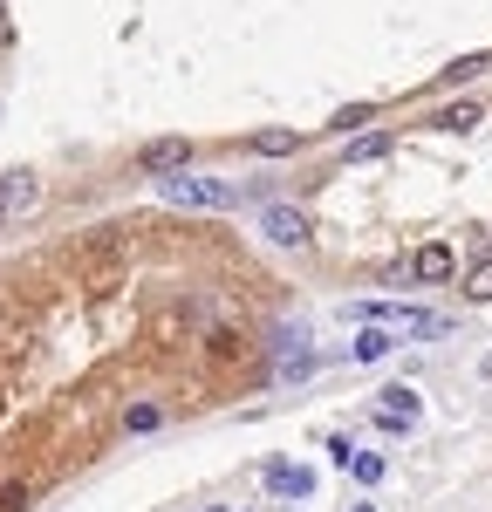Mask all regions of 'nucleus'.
Instances as JSON below:
<instances>
[{
	"mask_svg": "<svg viewBox=\"0 0 492 512\" xmlns=\"http://www.w3.org/2000/svg\"><path fill=\"white\" fill-rule=\"evenodd\" d=\"M349 315L369 321V328H390V335H445V328H451L445 315H431V308H410V301H356Z\"/></svg>",
	"mask_w": 492,
	"mask_h": 512,
	"instance_id": "f257e3e1",
	"label": "nucleus"
},
{
	"mask_svg": "<svg viewBox=\"0 0 492 512\" xmlns=\"http://www.w3.org/2000/svg\"><path fill=\"white\" fill-rule=\"evenodd\" d=\"M158 192L171 198V205H192V212H226L233 198H240V185H226V178H158Z\"/></svg>",
	"mask_w": 492,
	"mask_h": 512,
	"instance_id": "f03ea898",
	"label": "nucleus"
},
{
	"mask_svg": "<svg viewBox=\"0 0 492 512\" xmlns=\"http://www.w3.org/2000/svg\"><path fill=\"white\" fill-rule=\"evenodd\" d=\"M424 417V396L410 390V383H390V390H376V424L383 431H410Z\"/></svg>",
	"mask_w": 492,
	"mask_h": 512,
	"instance_id": "7ed1b4c3",
	"label": "nucleus"
},
{
	"mask_svg": "<svg viewBox=\"0 0 492 512\" xmlns=\"http://www.w3.org/2000/svg\"><path fill=\"white\" fill-rule=\"evenodd\" d=\"M185 164H192V144H185V137H151V144L137 151V171H144V178H178Z\"/></svg>",
	"mask_w": 492,
	"mask_h": 512,
	"instance_id": "20e7f679",
	"label": "nucleus"
},
{
	"mask_svg": "<svg viewBox=\"0 0 492 512\" xmlns=\"http://www.w3.org/2000/svg\"><path fill=\"white\" fill-rule=\"evenodd\" d=\"M260 485H267L274 499H315V472H308V465H294V458H274V465L260 472Z\"/></svg>",
	"mask_w": 492,
	"mask_h": 512,
	"instance_id": "39448f33",
	"label": "nucleus"
},
{
	"mask_svg": "<svg viewBox=\"0 0 492 512\" xmlns=\"http://www.w3.org/2000/svg\"><path fill=\"white\" fill-rule=\"evenodd\" d=\"M260 233L274 239V246H294V253L315 239V233H308V219H301L294 205H267V212H260Z\"/></svg>",
	"mask_w": 492,
	"mask_h": 512,
	"instance_id": "423d86ee",
	"label": "nucleus"
},
{
	"mask_svg": "<svg viewBox=\"0 0 492 512\" xmlns=\"http://www.w3.org/2000/svg\"><path fill=\"white\" fill-rule=\"evenodd\" d=\"M451 267H458V260H451V246H445V239H431V246H417V253H410V280H424V287L451 280Z\"/></svg>",
	"mask_w": 492,
	"mask_h": 512,
	"instance_id": "0eeeda50",
	"label": "nucleus"
},
{
	"mask_svg": "<svg viewBox=\"0 0 492 512\" xmlns=\"http://www.w3.org/2000/svg\"><path fill=\"white\" fill-rule=\"evenodd\" d=\"M0 198H7V219H14V212H35L41 205L35 171H7V178H0Z\"/></svg>",
	"mask_w": 492,
	"mask_h": 512,
	"instance_id": "6e6552de",
	"label": "nucleus"
},
{
	"mask_svg": "<svg viewBox=\"0 0 492 512\" xmlns=\"http://www.w3.org/2000/svg\"><path fill=\"white\" fill-rule=\"evenodd\" d=\"M390 349H397V335H390V328H363V335H356V349H349V362H383Z\"/></svg>",
	"mask_w": 492,
	"mask_h": 512,
	"instance_id": "1a4fd4ad",
	"label": "nucleus"
},
{
	"mask_svg": "<svg viewBox=\"0 0 492 512\" xmlns=\"http://www.w3.org/2000/svg\"><path fill=\"white\" fill-rule=\"evenodd\" d=\"M342 472L356 478V485H383V478H390V458H383V451H356Z\"/></svg>",
	"mask_w": 492,
	"mask_h": 512,
	"instance_id": "9d476101",
	"label": "nucleus"
},
{
	"mask_svg": "<svg viewBox=\"0 0 492 512\" xmlns=\"http://www.w3.org/2000/svg\"><path fill=\"white\" fill-rule=\"evenodd\" d=\"M253 151L260 158H287V151H301V137L294 130H253Z\"/></svg>",
	"mask_w": 492,
	"mask_h": 512,
	"instance_id": "9b49d317",
	"label": "nucleus"
},
{
	"mask_svg": "<svg viewBox=\"0 0 492 512\" xmlns=\"http://www.w3.org/2000/svg\"><path fill=\"white\" fill-rule=\"evenodd\" d=\"M472 123H479V110H472V103H451V110H438V117H431V130H472Z\"/></svg>",
	"mask_w": 492,
	"mask_h": 512,
	"instance_id": "f8f14e48",
	"label": "nucleus"
},
{
	"mask_svg": "<svg viewBox=\"0 0 492 512\" xmlns=\"http://www.w3.org/2000/svg\"><path fill=\"white\" fill-rule=\"evenodd\" d=\"M465 301H492V260H479V267L465 274Z\"/></svg>",
	"mask_w": 492,
	"mask_h": 512,
	"instance_id": "ddd939ff",
	"label": "nucleus"
},
{
	"mask_svg": "<svg viewBox=\"0 0 492 512\" xmlns=\"http://www.w3.org/2000/svg\"><path fill=\"white\" fill-rule=\"evenodd\" d=\"M472 76H486V55H458V62H451L438 82H472Z\"/></svg>",
	"mask_w": 492,
	"mask_h": 512,
	"instance_id": "4468645a",
	"label": "nucleus"
},
{
	"mask_svg": "<svg viewBox=\"0 0 492 512\" xmlns=\"http://www.w3.org/2000/svg\"><path fill=\"white\" fill-rule=\"evenodd\" d=\"M383 151H390V137H356V144H349V164H376Z\"/></svg>",
	"mask_w": 492,
	"mask_h": 512,
	"instance_id": "2eb2a0df",
	"label": "nucleus"
},
{
	"mask_svg": "<svg viewBox=\"0 0 492 512\" xmlns=\"http://www.w3.org/2000/svg\"><path fill=\"white\" fill-rule=\"evenodd\" d=\"M0 512H28V478H14V485H0Z\"/></svg>",
	"mask_w": 492,
	"mask_h": 512,
	"instance_id": "dca6fc26",
	"label": "nucleus"
},
{
	"mask_svg": "<svg viewBox=\"0 0 492 512\" xmlns=\"http://www.w3.org/2000/svg\"><path fill=\"white\" fill-rule=\"evenodd\" d=\"M356 123H369V103H349V110H342V117L328 123V130H356Z\"/></svg>",
	"mask_w": 492,
	"mask_h": 512,
	"instance_id": "f3484780",
	"label": "nucleus"
},
{
	"mask_svg": "<svg viewBox=\"0 0 492 512\" xmlns=\"http://www.w3.org/2000/svg\"><path fill=\"white\" fill-rule=\"evenodd\" d=\"M212 355H219V362H226V355H240V335H233V328H219V335H212Z\"/></svg>",
	"mask_w": 492,
	"mask_h": 512,
	"instance_id": "a211bd4d",
	"label": "nucleus"
},
{
	"mask_svg": "<svg viewBox=\"0 0 492 512\" xmlns=\"http://www.w3.org/2000/svg\"><path fill=\"white\" fill-rule=\"evenodd\" d=\"M199 512H233V506H199Z\"/></svg>",
	"mask_w": 492,
	"mask_h": 512,
	"instance_id": "6ab92c4d",
	"label": "nucleus"
},
{
	"mask_svg": "<svg viewBox=\"0 0 492 512\" xmlns=\"http://www.w3.org/2000/svg\"><path fill=\"white\" fill-rule=\"evenodd\" d=\"M0 226H7V198H0Z\"/></svg>",
	"mask_w": 492,
	"mask_h": 512,
	"instance_id": "aec40b11",
	"label": "nucleus"
},
{
	"mask_svg": "<svg viewBox=\"0 0 492 512\" xmlns=\"http://www.w3.org/2000/svg\"><path fill=\"white\" fill-rule=\"evenodd\" d=\"M349 512H376V506H349Z\"/></svg>",
	"mask_w": 492,
	"mask_h": 512,
	"instance_id": "412c9836",
	"label": "nucleus"
}]
</instances>
